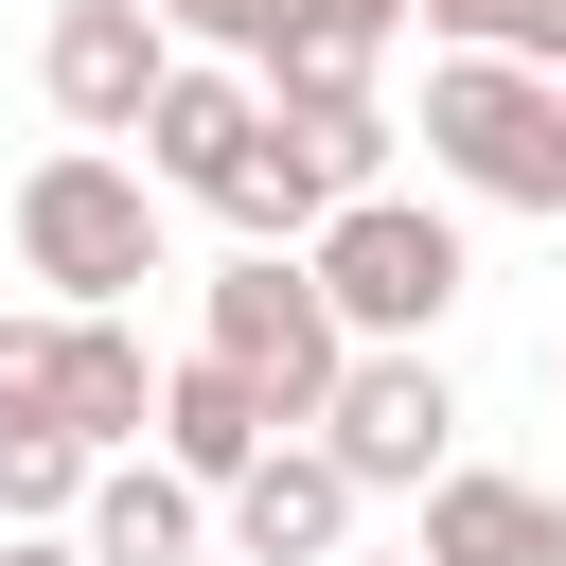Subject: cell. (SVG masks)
<instances>
[{
	"mask_svg": "<svg viewBox=\"0 0 566 566\" xmlns=\"http://www.w3.org/2000/svg\"><path fill=\"white\" fill-rule=\"evenodd\" d=\"M0 566H88V531L71 513H0Z\"/></svg>",
	"mask_w": 566,
	"mask_h": 566,
	"instance_id": "ac0fdd59",
	"label": "cell"
},
{
	"mask_svg": "<svg viewBox=\"0 0 566 566\" xmlns=\"http://www.w3.org/2000/svg\"><path fill=\"white\" fill-rule=\"evenodd\" d=\"M248 124H265V71H248V53H195V35H177V71L142 88V124H124V142H142V177H159V195H212Z\"/></svg>",
	"mask_w": 566,
	"mask_h": 566,
	"instance_id": "52a82bcc",
	"label": "cell"
},
{
	"mask_svg": "<svg viewBox=\"0 0 566 566\" xmlns=\"http://www.w3.org/2000/svg\"><path fill=\"white\" fill-rule=\"evenodd\" d=\"M336 18H371V35H407V18H424V0H336Z\"/></svg>",
	"mask_w": 566,
	"mask_h": 566,
	"instance_id": "d6986e66",
	"label": "cell"
},
{
	"mask_svg": "<svg viewBox=\"0 0 566 566\" xmlns=\"http://www.w3.org/2000/svg\"><path fill=\"white\" fill-rule=\"evenodd\" d=\"M159 18H177L195 53H248V71H265V53H283V35L318 18V0H159Z\"/></svg>",
	"mask_w": 566,
	"mask_h": 566,
	"instance_id": "2e32d148",
	"label": "cell"
},
{
	"mask_svg": "<svg viewBox=\"0 0 566 566\" xmlns=\"http://www.w3.org/2000/svg\"><path fill=\"white\" fill-rule=\"evenodd\" d=\"M53 371H71V442H88V460H124V442L159 424V354L124 336V301H71V336H53Z\"/></svg>",
	"mask_w": 566,
	"mask_h": 566,
	"instance_id": "7c38bea8",
	"label": "cell"
},
{
	"mask_svg": "<svg viewBox=\"0 0 566 566\" xmlns=\"http://www.w3.org/2000/svg\"><path fill=\"white\" fill-rule=\"evenodd\" d=\"M212 212H230V230H248V248H301V230H318V212H336V177H318V142H301V124H283V106H265V124H248V142H230V177H212Z\"/></svg>",
	"mask_w": 566,
	"mask_h": 566,
	"instance_id": "4fadbf2b",
	"label": "cell"
},
{
	"mask_svg": "<svg viewBox=\"0 0 566 566\" xmlns=\"http://www.w3.org/2000/svg\"><path fill=\"white\" fill-rule=\"evenodd\" d=\"M265 442H283V407H265V389H248V371H230V354H212V336H195V354H177V371H159V460H177V478H212V495H230V478H248V460H265Z\"/></svg>",
	"mask_w": 566,
	"mask_h": 566,
	"instance_id": "8fae6325",
	"label": "cell"
},
{
	"mask_svg": "<svg viewBox=\"0 0 566 566\" xmlns=\"http://www.w3.org/2000/svg\"><path fill=\"white\" fill-rule=\"evenodd\" d=\"M318 442L354 460V495H424V478L460 460V389H442V354H424V336H354L336 389H318Z\"/></svg>",
	"mask_w": 566,
	"mask_h": 566,
	"instance_id": "277c9868",
	"label": "cell"
},
{
	"mask_svg": "<svg viewBox=\"0 0 566 566\" xmlns=\"http://www.w3.org/2000/svg\"><path fill=\"white\" fill-rule=\"evenodd\" d=\"M159 71H177V18L159 0H53V35H35V88H53L71 142H124Z\"/></svg>",
	"mask_w": 566,
	"mask_h": 566,
	"instance_id": "8992f818",
	"label": "cell"
},
{
	"mask_svg": "<svg viewBox=\"0 0 566 566\" xmlns=\"http://www.w3.org/2000/svg\"><path fill=\"white\" fill-rule=\"evenodd\" d=\"M336 566H424V548H336Z\"/></svg>",
	"mask_w": 566,
	"mask_h": 566,
	"instance_id": "ffe728a7",
	"label": "cell"
},
{
	"mask_svg": "<svg viewBox=\"0 0 566 566\" xmlns=\"http://www.w3.org/2000/svg\"><path fill=\"white\" fill-rule=\"evenodd\" d=\"M442 35H478V53H531V71H566V0H424Z\"/></svg>",
	"mask_w": 566,
	"mask_h": 566,
	"instance_id": "e0dca14e",
	"label": "cell"
},
{
	"mask_svg": "<svg viewBox=\"0 0 566 566\" xmlns=\"http://www.w3.org/2000/svg\"><path fill=\"white\" fill-rule=\"evenodd\" d=\"M548 212H566V159H548Z\"/></svg>",
	"mask_w": 566,
	"mask_h": 566,
	"instance_id": "44dd1931",
	"label": "cell"
},
{
	"mask_svg": "<svg viewBox=\"0 0 566 566\" xmlns=\"http://www.w3.org/2000/svg\"><path fill=\"white\" fill-rule=\"evenodd\" d=\"M407 142H424L460 195H495V212H548V159H566V71L442 35V71H424V124H407Z\"/></svg>",
	"mask_w": 566,
	"mask_h": 566,
	"instance_id": "6da1fadb",
	"label": "cell"
},
{
	"mask_svg": "<svg viewBox=\"0 0 566 566\" xmlns=\"http://www.w3.org/2000/svg\"><path fill=\"white\" fill-rule=\"evenodd\" d=\"M301 265H318V301H336L354 336H442L460 283H478V265H460V212H424V195H389V177L336 195V212L301 230Z\"/></svg>",
	"mask_w": 566,
	"mask_h": 566,
	"instance_id": "7a4b0ae2",
	"label": "cell"
},
{
	"mask_svg": "<svg viewBox=\"0 0 566 566\" xmlns=\"http://www.w3.org/2000/svg\"><path fill=\"white\" fill-rule=\"evenodd\" d=\"M53 336H71V301H53V318H0V442H18V424H71V371H53Z\"/></svg>",
	"mask_w": 566,
	"mask_h": 566,
	"instance_id": "5bb4252c",
	"label": "cell"
},
{
	"mask_svg": "<svg viewBox=\"0 0 566 566\" xmlns=\"http://www.w3.org/2000/svg\"><path fill=\"white\" fill-rule=\"evenodd\" d=\"M71 495H88V442L71 424H18L0 442V513H71Z\"/></svg>",
	"mask_w": 566,
	"mask_h": 566,
	"instance_id": "9a60e30c",
	"label": "cell"
},
{
	"mask_svg": "<svg viewBox=\"0 0 566 566\" xmlns=\"http://www.w3.org/2000/svg\"><path fill=\"white\" fill-rule=\"evenodd\" d=\"M212 354H230L283 424H318V389H336L354 318L318 301V265H301V248H248V265H212Z\"/></svg>",
	"mask_w": 566,
	"mask_h": 566,
	"instance_id": "5b68a950",
	"label": "cell"
},
{
	"mask_svg": "<svg viewBox=\"0 0 566 566\" xmlns=\"http://www.w3.org/2000/svg\"><path fill=\"white\" fill-rule=\"evenodd\" d=\"M212 513H230V548H248V566H336V548H354V460L283 424V442H265Z\"/></svg>",
	"mask_w": 566,
	"mask_h": 566,
	"instance_id": "ba28073f",
	"label": "cell"
},
{
	"mask_svg": "<svg viewBox=\"0 0 566 566\" xmlns=\"http://www.w3.org/2000/svg\"><path fill=\"white\" fill-rule=\"evenodd\" d=\"M407 548H424V566H566V495H531V478H495V460H442Z\"/></svg>",
	"mask_w": 566,
	"mask_h": 566,
	"instance_id": "30bf717a",
	"label": "cell"
},
{
	"mask_svg": "<svg viewBox=\"0 0 566 566\" xmlns=\"http://www.w3.org/2000/svg\"><path fill=\"white\" fill-rule=\"evenodd\" d=\"M18 265H35L53 301H124V283H159V177L106 159V142H53V159L18 177Z\"/></svg>",
	"mask_w": 566,
	"mask_h": 566,
	"instance_id": "3957f363",
	"label": "cell"
},
{
	"mask_svg": "<svg viewBox=\"0 0 566 566\" xmlns=\"http://www.w3.org/2000/svg\"><path fill=\"white\" fill-rule=\"evenodd\" d=\"M548 389H566V336H548Z\"/></svg>",
	"mask_w": 566,
	"mask_h": 566,
	"instance_id": "7402d4cb",
	"label": "cell"
},
{
	"mask_svg": "<svg viewBox=\"0 0 566 566\" xmlns=\"http://www.w3.org/2000/svg\"><path fill=\"white\" fill-rule=\"evenodd\" d=\"M71 531H88V566H195L212 548V478H177V460H88V495H71Z\"/></svg>",
	"mask_w": 566,
	"mask_h": 566,
	"instance_id": "9c48e42d",
	"label": "cell"
}]
</instances>
